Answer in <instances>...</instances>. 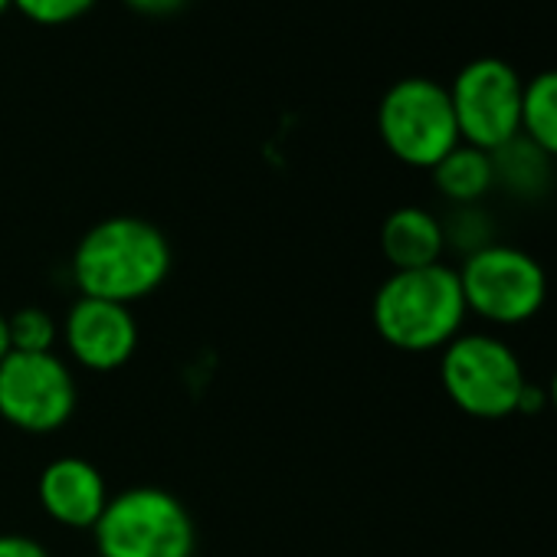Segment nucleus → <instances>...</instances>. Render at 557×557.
I'll return each mask as SVG.
<instances>
[{
  "instance_id": "1",
  "label": "nucleus",
  "mask_w": 557,
  "mask_h": 557,
  "mask_svg": "<svg viewBox=\"0 0 557 557\" xmlns=\"http://www.w3.org/2000/svg\"><path fill=\"white\" fill-rule=\"evenodd\" d=\"M174 252L161 226L115 213L83 233L73 252V278L83 296L119 306L154 296L171 275Z\"/></svg>"
},
{
  "instance_id": "2",
  "label": "nucleus",
  "mask_w": 557,
  "mask_h": 557,
  "mask_svg": "<svg viewBox=\"0 0 557 557\" xmlns=\"http://www.w3.org/2000/svg\"><path fill=\"white\" fill-rule=\"evenodd\" d=\"M466 315L459 272L443 262L391 272L371 302L377 335L407 355L443 351L456 335H462Z\"/></svg>"
},
{
  "instance_id": "3",
  "label": "nucleus",
  "mask_w": 557,
  "mask_h": 557,
  "mask_svg": "<svg viewBox=\"0 0 557 557\" xmlns=\"http://www.w3.org/2000/svg\"><path fill=\"white\" fill-rule=\"evenodd\" d=\"M99 557H194L197 528L187 505L158 485H135L109 498L92 528Z\"/></svg>"
},
{
  "instance_id": "4",
  "label": "nucleus",
  "mask_w": 557,
  "mask_h": 557,
  "mask_svg": "<svg viewBox=\"0 0 557 557\" xmlns=\"http://www.w3.org/2000/svg\"><path fill=\"white\" fill-rule=\"evenodd\" d=\"M377 132L387 151L410 168H433L462 141L449 86L420 73L400 76L384 89L377 106Z\"/></svg>"
},
{
  "instance_id": "5",
  "label": "nucleus",
  "mask_w": 557,
  "mask_h": 557,
  "mask_svg": "<svg viewBox=\"0 0 557 557\" xmlns=\"http://www.w3.org/2000/svg\"><path fill=\"white\" fill-rule=\"evenodd\" d=\"M518 355L495 335H456L440 355V384L453 407L475 420H505L524 387Z\"/></svg>"
},
{
  "instance_id": "6",
  "label": "nucleus",
  "mask_w": 557,
  "mask_h": 557,
  "mask_svg": "<svg viewBox=\"0 0 557 557\" xmlns=\"http://www.w3.org/2000/svg\"><path fill=\"white\" fill-rule=\"evenodd\" d=\"M459 272V286L466 312L492 325H524L547 302V272L544 265L505 243H488L466 256Z\"/></svg>"
},
{
  "instance_id": "7",
  "label": "nucleus",
  "mask_w": 557,
  "mask_h": 557,
  "mask_svg": "<svg viewBox=\"0 0 557 557\" xmlns=\"http://www.w3.org/2000/svg\"><path fill=\"white\" fill-rule=\"evenodd\" d=\"M521 73L502 57L469 60L449 86L459 138L482 151H495L521 132Z\"/></svg>"
},
{
  "instance_id": "8",
  "label": "nucleus",
  "mask_w": 557,
  "mask_h": 557,
  "mask_svg": "<svg viewBox=\"0 0 557 557\" xmlns=\"http://www.w3.org/2000/svg\"><path fill=\"white\" fill-rule=\"evenodd\" d=\"M76 377L63 358L11 351L0 361V417L21 433L47 436L76 413Z\"/></svg>"
},
{
  "instance_id": "9",
  "label": "nucleus",
  "mask_w": 557,
  "mask_h": 557,
  "mask_svg": "<svg viewBox=\"0 0 557 557\" xmlns=\"http://www.w3.org/2000/svg\"><path fill=\"white\" fill-rule=\"evenodd\" d=\"M73 361L86 371L109 374L125 368L138 351V322L128 306L79 296L60 325Z\"/></svg>"
},
{
  "instance_id": "10",
  "label": "nucleus",
  "mask_w": 557,
  "mask_h": 557,
  "mask_svg": "<svg viewBox=\"0 0 557 557\" xmlns=\"http://www.w3.org/2000/svg\"><path fill=\"white\" fill-rule=\"evenodd\" d=\"M37 498L44 511L73 531H92L109 505V485L106 475L83 456H60L47 462L37 482Z\"/></svg>"
},
{
  "instance_id": "11",
  "label": "nucleus",
  "mask_w": 557,
  "mask_h": 557,
  "mask_svg": "<svg viewBox=\"0 0 557 557\" xmlns=\"http://www.w3.org/2000/svg\"><path fill=\"white\" fill-rule=\"evenodd\" d=\"M443 249H446L443 220L426 207L407 203L387 213L381 226V252L394 265V272L436 265L443 259Z\"/></svg>"
},
{
  "instance_id": "12",
  "label": "nucleus",
  "mask_w": 557,
  "mask_h": 557,
  "mask_svg": "<svg viewBox=\"0 0 557 557\" xmlns=\"http://www.w3.org/2000/svg\"><path fill=\"white\" fill-rule=\"evenodd\" d=\"M430 171H433V184L440 187V194L459 207H472L495 187L492 154L466 141L449 148Z\"/></svg>"
},
{
  "instance_id": "13",
  "label": "nucleus",
  "mask_w": 557,
  "mask_h": 557,
  "mask_svg": "<svg viewBox=\"0 0 557 557\" xmlns=\"http://www.w3.org/2000/svg\"><path fill=\"white\" fill-rule=\"evenodd\" d=\"M488 154L495 168V184L518 197H537L550 184V158L521 132Z\"/></svg>"
},
{
  "instance_id": "14",
  "label": "nucleus",
  "mask_w": 557,
  "mask_h": 557,
  "mask_svg": "<svg viewBox=\"0 0 557 557\" xmlns=\"http://www.w3.org/2000/svg\"><path fill=\"white\" fill-rule=\"evenodd\" d=\"M521 135L557 158V66L534 73L521 92Z\"/></svg>"
},
{
  "instance_id": "15",
  "label": "nucleus",
  "mask_w": 557,
  "mask_h": 557,
  "mask_svg": "<svg viewBox=\"0 0 557 557\" xmlns=\"http://www.w3.org/2000/svg\"><path fill=\"white\" fill-rule=\"evenodd\" d=\"M8 338H11V351L53 355L60 338V322L40 306H24L14 315H8Z\"/></svg>"
},
{
  "instance_id": "16",
  "label": "nucleus",
  "mask_w": 557,
  "mask_h": 557,
  "mask_svg": "<svg viewBox=\"0 0 557 557\" xmlns=\"http://www.w3.org/2000/svg\"><path fill=\"white\" fill-rule=\"evenodd\" d=\"M96 0H14V8L34 21V24H44V27H60V24H70V21H79Z\"/></svg>"
},
{
  "instance_id": "17",
  "label": "nucleus",
  "mask_w": 557,
  "mask_h": 557,
  "mask_svg": "<svg viewBox=\"0 0 557 557\" xmlns=\"http://www.w3.org/2000/svg\"><path fill=\"white\" fill-rule=\"evenodd\" d=\"M0 557H50V550L37 537L8 531V534H0Z\"/></svg>"
},
{
  "instance_id": "18",
  "label": "nucleus",
  "mask_w": 557,
  "mask_h": 557,
  "mask_svg": "<svg viewBox=\"0 0 557 557\" xmlns=\"http://www.w3.org/2000/svg\"><path fill=\"white\" fill-rule=\"evenodd\" d=\"M544 407H547V391H544V387H537V384H531V381H524L521 397H518V410H515V413L534 417V413H541Z\"/></svg>"
},
{
  "instance_id": "19",
  "label": "nucleus",
  "mask_w": 557,
  "mask_h": 557,
  "mask_svg": "<svg viewBox=\"0 0 557 557\" xmlns=\"http://www.w3.org/2000/svg\"><path fill=\"white\" fill-rule=\"evenodd\" d=\"M132 11H141V14H154V17H164V14H174L177 8H184L187 0H125Z\"/></svg>"
},
{
  "instance_id": "20",
  "label": "nucleus",
  "mask_w": 557,
  "mask_h": 557,
  "mask_svg": "<svg viewBox=\"0 0 557 557\" xmlns=\"http://www.w3.org/2000/svg\"><path fill=\"white\" fill-rule=\"evenodd\" d=\"M11 355V338H8V315L0 312V361Z\"/></svg>"
},
{
  "instance_id": "21",
  "label": "nucleus",
  "mask_w": 557,
  "mask_h": 557,
  "mask_svg": "<svg viewBox=\"0 0 557 557\" xmlns=\"http://www.w3.org/2000/svg\"><path fill=\"white\" fill-rule=\"evenodd\" d=\"M547 404L557 410V371H554V377H550V384H547Z\"/></svg>"
},
{
  "instance_id": "22",
  "label": "nucleus",
  "mask_w": 557,
  "mask_h": 557,
  "mask_svg": "<svg viewBox=\"0 0 557 557\" xmlns=\"http://www.w3.org/2000/svg\"><path fill=\"white\" fill-rule=\"evenodd\" d=\"M14 8V0H0V14H4V11H11Z\"/></svg>"
},
{
  "instance_id": "23",
  "label": "nucleus",
  "mask_w": 557,
  "mask_h": 557,
  "mask_svg": "<svg viewBox=\"0 0 557 557\" xmlns=\"http://www.w3.org/2000/svg\"><path fill=\"white\" fill-rule=\"evenodd\" d=\"M96 557H99V554H96Z\"/></svg>"
}]
</instances>
